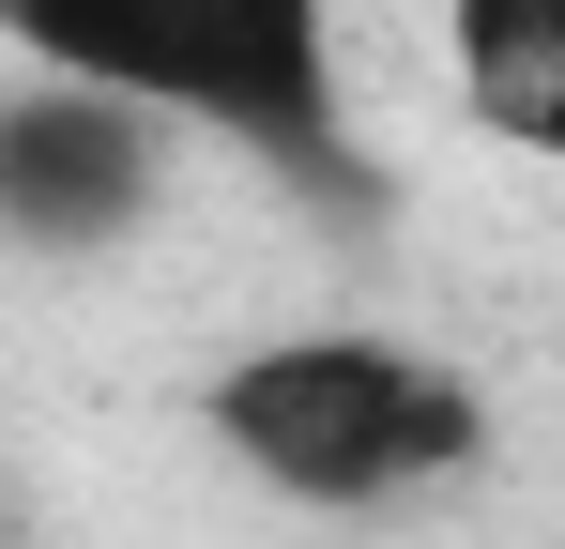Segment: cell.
<instances>
[{
    "mask_svg": "<svg viewBox=\"0 0 565 549\" xmlns=\"http://www.w3.org/2000/svg\"><path fill=\"white\" fill-rule=\"evenodd\" d=\"M0 46L31 77H93L153 107L169 138H214L306 214H382V169L352 138L337 0H0Z\"/></svg>",
    "mask_w": 565,
    "mask_h": 549,
    "instance_id": "1",
    "label": "cell"
},
{
    "mask_svg": "<svg viewBox=\"0 0 565 549\" xmlns=\"http://www.w3.org/2000/svg\"><path fill=\"white\" fill-rule=\"evenodd\" d=\"M199 428L276 504L382 519L413 488L489 473V381L444 366L428 336H382V321H290V336H245L199 381Z\"/></svg>",
    "mask_w": 565,
    "mask_h": 549,
    "instance_id": "2",
    "label": "cell"
},
{
    "mask_svg": "<svg viewBox=\"0 0 565 549\" xmlns=\"http://www.w3.org/2000/svg\"><path fill=\"white\" fill-rule=\"evenodd\" d=\"M169 153L184 138L153 107L15 62V92H0V245L15 260H122L169 214Z\"/></svg>",
    "mask_w": 565,
    "mask_h": 549,
    "instance_id": "3",
    "label": "cell"
},
{
    "mask_svg": "<svg viewBox=\"0 0 565 549\" xmlns=\"http://www.w3.org/2000/svg\"><path fill=\"white\" fill-rule=\"evenodd\" d=\"M444 62L520 169H565V0H444Z\"/></svg>",
    "mask_w": 565,
    "mask_h": 549,
    "instance_id": "4",
    "label": "cell"
}]
</instances>
